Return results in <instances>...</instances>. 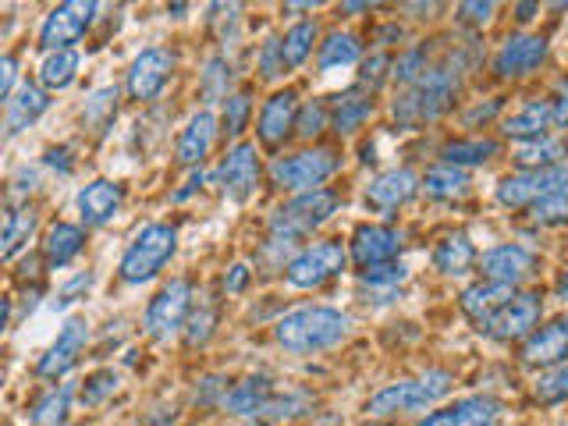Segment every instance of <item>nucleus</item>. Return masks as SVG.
<instances>
[{
    "label": "nucleus",
    "mask_w": 568,
    "mask_h": 426,
    "mask_svg": "<svg viewBox=\"0 0 568 426\" xmlns=\"http://www.w3.org/2000/svg\"><path fill=\"white\" fill-rule=\"evenodd\" d=\"M274 334H277V345L284 352H295V355L327 352V348L345 342L348 316L342 310H331V306H306V310L284 313L277 320Z\"/></svg>",
    "instance_id": "f257e3e1"
},
{
    "label": "nucleus",
    "mask_w": 568,
    "mask_h": 426,
    "mask_svg": "<svg viewBox=\"0 0 568 426\" xmlns=\"http://www.w3.org/2000/svg\"><path fill=\"white\" fill-rule=\"evenodd\" d=\"M458 93V75L452 68H430L419 82L402 89L395 100V118L402 124H423V121H437L440 114L452 111Z\"/></svg>",
    "instance_id": "f03ea898"
},
{
    "label": "nucleus",
    "mask_w": 568,
    "mask_h": 426,
    "mask_svg": "<svg viewBox=\"0 0 568 426\" xmlns=\"http://www.w3.org/2000/svg\"><path fill=\"white\" fill-rule=\"evenodd\" d=\"M448 390H452V373L430 369V373H423V377L398 381V384H387L384 390H377V395L366 402V413L377 419L402 416V413H423V408L437 405Z\"/></svg>",
    "instance_id": "7ed1b4c3"
},
{
    "label": "nucleus",
    "mask_w": 568,
    "mask_h": 426,
    "mask_svg": "<svg viewBox=\"0 0 568 426\" xmlns=\"http://www.w3.org/2000/svg\"><path fill=\"white\" fill-rule=\"evenodd\" d=\"M178 248V231L171 224H146L132 239V245L124 248V256L118 263V274L124 284H146L153 281L164 266L171 263Z\"/></svg>",
    "instance_id": "20e7f679"
},
{
    "label": "nucleus",
    "mask_w": 568,
    "mask_h": 426,
    "mask_svg": "<svg viewBox=\"0 0 568 426\" xmlns=\"http://www.w3.org/2000/svg\"><path fill=\"white\" fill-rule=\"evenodd\" d=\"M337 206H342V195L334 189H313V192H298L292 203H284L281 210H274L271 217V235L295 242L302 235H313L320 224H327Z\"/></svg>",
    "instance_id": "39448f33"
},
{
    "label": "nucleus",
    "mask_w": 568,
    "mask_h": 426,
    "mask_svg": "<svg viewBox=\"0 0 568 426\" xmlns=\"http://www.w3.org/2000/svg\"><path fill=\"white\" fill-rule=\"evenodd\" d=\"M337 168H342V156L334 150H302V153L274 160L271 182L284 192H313V189H324V182Z\"/></svg>",
    "instance_id": "423d86ee"
},
{
    "label": "nucleus",
    "mask_w": 568,
    "mask_h": 426,
    "mask_svg": "<svg viewBox=\"0 0 568 426\" xmlns=\"http://www.w3.org/2000/svg\"><path fill=\"white\" fill-rule=\"evenodd\" d=\"M100 4L93 0H68V4H58L40 26V47L47 53H61L71 50V43H79L89 32V26L97 22Z\"/></svg>",
    "instance_id": "0eeeda50"
},
{
    "label": "nucleus",
    "mask_w": 568,
    "mask_h": 426,
    "mask_svg": "<svg viewBox=\"0 0 568 426\" xmlns=\"http://www.w3.org/2000/svg\"><path fill=\"white\" fill-rule=\"evenodd\" d=\"M192 316V284L185 277H174L160 288L146 306V334L156 342H168Z\"/></svg>",
    "instance_id": "6e6552de"
},
{
    "label": "nucleus",
    "mask_w": 568,
    "mask_h": 426,
    "mask_svg": "<svg viewBox=\"0 0 568 426\" xmlns=\"http://www.w3.org/2000/svg\"><path fill=\"white\" fill-rule=\"evenodd\" d=\"M348 253L342 248V242H316L310 248H302L298 256H292V263L284 266L292 288H320L324 281L337 277L345 271Z\"/></svg>",
    "instance_id": "1a4fd4ad"
},
{
    "label": "nucleus",
    "mask_w": 568,
    "mask_h": 426,
    "mask_svg": "<svg viewBox=\"0 0 568 426\" xmlns=\"http://www.w3.org/2000/svg\"><path fill=\"white\" fill-rule=\"evenodd\" d=\"M568 185V168H547V171H519V174H508L497 182V203L508 206V210H523L540 203L544 195H550L555 189Z\"/></svg>",
    "instance_id": "9d476101"
},
{
    "label": "nucleus",
    "mask_w": 568,
    "mask_h": 426,
    "mask_svg": "<svg viewBox=\"0 0 568 426\" xmlns=\"http://www.w3.org/2000/svg\"><path fill=\"white\" fill-rule=\"evenodd\" d=\"M540 316H544V298L537 292H523L511 302H505V306L497 310L479 331H484L487 337H494V342H519V337L532 334Z\"/></svg>",
    "instance_id": "9b49d317"
},
{
    "label": "nucleus",
    "mask_w": 568,
    "mask_h": 426,
    "mask_svg": "<svg viewBox=\"0 0 568 426\" xmlns=\"http://www.w3.org/2000/svg\"><path fill=\"white\" fill-rule=\"evenodd\" d=\"M89 345V324L82 316H71L64 320V327L58 334V342H53L43 355H40V363H36V377H43V381H58L64 377V373L79 363V355L85 352Z\"/></svg>",
    "instance_id": "f8f14e48"
},
{
    "label": "nucleus",
    "mask_w": 568,
    "mask_h": 426,
    "mask_svg": "<svg viewBox=\"0 0 568 426\" xmlns=\"http://www.w3.org/2000/svg\"><path fill=\"white\" fill-rule=\"evenodd\" d=\"M171 71H174V53L171 50H164V47L142 50L139 58L132 61V68H129V82H124V85H129V97L139 100V103L156 100L160 93H164Z\"/></svg>",
    "instance_id": "ddd939ff"
},
{
    "label": "nucleus",
    "mask_w": 568,
    "mask_h": 426,
    "mask_svg": "<svg viewBox=\"0 0 568 426\" xmlns=\"http://www.w3.org/2000/svg\"><path fill=\"white\" fill-rule=\"evenodd\" d=\"M221 182H224V192L235 203H245L248 195L256 192V185H260V153H256V142H235V146L227 150L224 164H221Z\"/></svg>",
    "instance_id": "4468645a"
},
{
    "label": "nucleus",
    "mask_w": 568,
    "mask_h": 426,
    "mask_svg": "<svg viewBox=\"0 0 568 426\" xmlns=\"http://www.w3.org/2000/svg\"><path fill=\"white\" fill-rule=\"evenodd\" d=\"M547 58V40L544 36H529V32H519V36H508L497 50L494 58V71L501 79H523L529 71H537Z\"/></svg>",
    "instance_id": "2eb2a0df"
},
{
    "label": "nucleus",
    "mask_w": 568,
    "mask_h": 426,
    "mask_svg": "<svg viewBox=\"0 0 568 426\" xmlns=\"http://www.w3.org/2000/svg\"><path fill=\"white\" fill-rule=\"evenodd\" d=\"M398 253H402V235H398L395 227H387V224H363V227H355V235H352V260H355V266L369 271V266L395 263Z\"/></svg>",
    "instance_id": "dca6fc26"
},
{
    "label": "nucleus",
    "mask_w": 568,
    "mask_h": 426,
    "mask_svg": "<svg viewBox=\"0 0 568 426\" xmlns=\"http://www.w3.org/2000/svg\"><path fill=\"white\" fill-rule=\"evenodd\" d=\"M532 266H537V260H532L529 248L523 245H494L487 248L484 256H479V271H484V281H497V284H519L532 274Z\"/></svg>",
    "instance_id": "f3484780"
},
{
    "label": "nucleus",
    "mask_w": 568,
    "mask_h": 426,
    "mask_svg": "<svg viewBox=\"0 0 568 426\" xmlns=\"http://www.w3.org/2000/svg\"><path fill=\"white\" fill-rule=\"evenodd\" d=\"M121 203H124V189L118 182H111V178H97V182H89L75 195L79 217L85 227H103L106 221H114Z\"/></svg>",
    "instance_id": "a211bd4d"
},
{
    "label": "nucleus",
    "mask_w": 568,
    "mask_h": 426,
    "mask_svg": "<svg viewBox=\"0 0 568 426\" xmlns=\"http://www.w3.org/2000/svg\"><path fill=\"white\" fill-rule=\"evenodd\" d=\"M497 416H501V402L490 395H473V398H458L448 408H437L419 426H494Z\"/></svg>",
    "instance_id": "6ab92c4d"
},
{
    "label": "nucleus",
    "mask_w": 568,
    "mask_h": 426,
    "mask_svg": "<svg viewBox=\"0 0 568 426\" xmlns=\"http://www.w3.org/2000/svg\"><path fill=\"white\" fill-rule=\"evenodd\" d=\"M295 121H298V93L295 89H281V93H274L260 111L256 132L263 139V146H281V142L292 135Z\"/></svg>",
    "instance_id": "aec40b11"
},
{
    "label": "nucleus",
    "mask_w": 568,
    "mask_h": 426,
    "mask_svg": "<svg viewBox=\"0 0 568 426\" xmlns=\"http://www.w3.org/2000/svg\"><path fill=\"white\" fill-rule=\"evenodd\" d=\"M419 192V178L408 171V168H390L384 174H377L369 182L366 189V203L373 210H381V213H390V210H398L405 206L413 195Z\"/></svg>",
    "instance_id": "412c9836"
},
{
    "label": "nucleus",
    "mask_w": 568,
    "mask_h": 426,
    "mask_svg": "<svg viewBox=\"0 0 568 426\" xmlns=\"http://www.w3.org/2000/svg\"><path fill=\"white\" fill-rule=\"evenodd\" d=\"M568 359V316L555 320L540 331H532L523 345V363L526 366H561Z\"/></svg>",
    "instance_id": "4be33fe9"
},
{
    "label": "nucleus",
    "mask_w": 568,
    "mask_h": 426,
    "mask_svg": "<svg viewBox=\"0 0 568 426\" xmlns=\"http://www.w3.org/2000/svg\"><path fill=\"white\" fill-rule=\"evenodd\" d=\"M213 135H217V118H213L210 111L192 114L182 139H178V164H182V168L203 164V156L213 146Z\"/></svg>",
    "instance_id": "5701e85b"
},
{
    "label": "nucleus",
    "mask_w": 568,
    "mask_h": 426,
    "mask_svg": "<svg viewBox=\"0 0 568 426\" xmlns=\"http://www.w3.org/2000/svg\"><path fill=\"white\" fill-rule=\"evenodd\" d=\"M515 298V288L511 284H497V281H479L473 288L462 292V313L469 320H476L479 327L487 324V320L505 306V302Z\"/></svg>",
    "instance_id": "b1692460"
},
{
    "label": "nucleus",
    "mask_w": 568,
    "mask_h": 426,
    "mask_svg": "<svg viewBox=\"0 0 568 426\" xmlns=\"http://www.w3.org/2000/svg\"><path fill=\"white\" fill-rule=\"evenodd\" d=\"M271 398H274L271 377H245L235 387H227L221 408H227L231 416H253V419H260L263 405L271 402Z\"/></svg>",
    "instance_id": "393cba45"
},
{
    "label": "nucleus",
    "mask_w": 568,
    "mask_h": 426,
    "mask_svg": "<svg viewBox=\"0 0 568 426\" xmlns=\"http://www.w3.org/2000/svg\"><path fill=\"white\" fill-rule=\"evenodd\" d=\"M550 124H555V118H550V100H532V103L519 106V111L505 118L501 132L508 139H519V142H540Z\"/></svg>",
    "instance_id": "a878e982"
},
{
    "label": "nucleus",
    "mask_w": 568,
    "mask_h": 426,
    "mask_svg": "<svg viewBox=\"0 0 568 426\" xmlns=\"http://www.w3.org/2000/svg\"><path fill=\"white\" fill-rule=\"evenodd\" d=\"M47 106H50V97L43 93V89H40V85H32V82H26V85L18 89V93L8 100V111H4V129H8V135L26 132L36 118H43V114H47Z\"/></svg>",
    "instance_id": "bb28decb"
},
{
    "label": "nucleus",
    "mask_w": 568,
    "mask_h": 426,
    "mask_svg": "<svg viewBox=\"0 0 568 426\" xmlns=\"http://www.w3.org/2000/svg\"><path fill=\"white\" fill-rule=\"evenodd\" d=\"M369 114H373V93H366V89H348V93H342V97L334 100V106H331L334 132L337 135L359 132L363 124L369 121Z\"/></svg>",
    "instance_id": "cd10ccee"
},
{
    "label": "nucleus",
    "mask_w": 568,
    "mask_h": 426,
    "mask_svg": "<svg viewBox=\"0 0 568 426\" xmlns=\"http://www.w3.org/2000/svg\"><path fill=\"white\" fill-rule=\"evenodd\" d=\"M82 248H85V231L79 224H53L43 242V260L58 271V266H68L71 260H79Z\"/></svg>",
    "instance_id": "c85d7f7f"
},
{
    "label": "nucleus",
    "mask_w": 568,
    "mask_h": 426,
    "mask_svg": "<svg viewBox=\"0 0 568 426\" xmlns=\"http://www.w3.org/2000/svg\"><path fill=\"white\" fill-rule=\"evenodd\" d=\"M473 263H476V245L469 242L466 231H455V235H448L434 248V266L448 277L466 274Z\"/></svg>",
    "instance_id": "c756f323"
},
{
    "label": "nucleus",
    "mask_w": 568,
    "mask_h": 426,
    "mask_svg": "<svg viewBox=\"0 0 568 426\" xmlns=\"http://www.w3.org/2000/svg\"><path fill=\"white\" fill-rule=\"evenodd\" d=\"M423 192L430 195V200H437V203L462 200V195L469 192V174L462 168H452V164L434 168V171H426V178H423Z\"/></svg>",
    "instance_id": "7c9ffc66"
},
{
    "label": "nucleus",
    "mask_w": 568,
    "mask_h": 426,
    "mask_svg": "<svg viewBox=\"0 0 568 426\" xmlns=\"http://www.w3.org/2000/svg\"><path fill=\"white\" fill-rule=\"evenodd\" d=\"M71 398H75V384H61V387L47 390V395L32 405L29 426H64L68 423Z\"/></svg>",
    "instance_id": "2f4dec72"
},
{
    "label": "nucleus",
    "mask_w": 568,
    "mask_h": 426,
    "mask_svg": "<svg viewBox=\"0 0 568 426\" xmlns=\"http://www.w3.org/2000/svg\"><path fill=\"white\" fill-rule=\"evenodd\" d=\"M497 153V142L494 139H458V142H448V146L440 150L444 164L452 168H476V164H487V160H494Z\"/></svg>",
    "instance_id": "473e14b6"
},
{
    "label": "nucleus",
    "mask_w": 568,
    "mask_h": 426,
    "mask_svg": "<svg viewBox=\"0 0 568 426\" xmlns=\"http://www.w3.org/2000/svg\"><path fill=\"white\" fill-rule=\"evenodd\" d=\"M36 221H40V213H36L32 206H11L4 213V248H0L4 260H14L18 248H22L32 239Z\"/></svg>",
    "instance_id": "72a5a7b5"
},
{
    "label": "nucleus",
    "mask_w": 568,
    "mask_h": 426,
    "mask_svg": "<svg viewBox=\"0 0 568 426\" xmlns=\"http://www.w3.org/2000/svg\"><path fill=\"white\" fill-rule=\"evenodd\" d=\"M363 58V47L352 32H334L327 36V43H320V68L334 71V68H348Z\"/></svg>",
    "instance_id": "f704fd0d"
},
{
    "label": "nucleus",
    "mask_w": 568,
    "mask_h": 426,
    "mask_svg": "<svg viewBox=\"0 0 568 426\" xmlns=\"http://www.w3.org/2000/svg\"><path fill=\"white\" fill-rule=\"evenodd\" d=\"M79 75V53L75 50H61V53H47V61L40 64V82L47 89H68Z\"/></svg>",
    "instance_id": "c9c22d12"
},
{
    "label": "nucleus",
    "mask_w": 568,
    "mask_h": 426,
    "mask_svg": "<svg viewBox=\"0 0 568 426\" xmlns=\"http://www.w3.org/2000/svg\"><path fill=\"white\" fill-rule=\"evenodd\" d=\"M561 156H565V142L540 139V142H532V146H523L519 153H515V164H519L523 171H547V168H561L558 164Z\"/></svg>",
    "instance_id": "e433bc0d"
},
{
    "label": "nucleus",
    "mask_w": 568,
    "mask_h": 426,
    "mask_svg": "<svg viewBox=\"0 0 568 426\" xmlns=\"http://www.w3.org/2000/svg\"><path fill=\"white\" fill-rule=\"evenodd\" d=\"M316 22H295L288 32H284L281 40V53H284V64L288 68H298L302 61L313 53V43H316Z\"/></svg>",
    "instance_id": "4c0bfd02"
},
{
    "label": "nucleus",
    "mask_w": 568,
    "mask_h": 426,
    "mask_svg": "<svg viewBox=\"0 0 568 426\" xmlns=\"http://www.w3.org/2000/svg\"><path fill=\"white\" fill-rule=\"evenodd\" d=\"M532 398L540 405H561L568 402V363L544 369L537 381H532Z\"/></svg>",
    "instance_id": "58836bf2"
},
{
    "label": "nucleus",
    "mask_w": 568,
    "mask_h": 426,
    "mask_svg": "<svg viewBox=\"0 0 568 426\" xmlns=\"http://www.w3.org/2000/svg\"><path fill=\"white\" fill-rule=\"evenodd\" d=\"M118 384H121V377H118L114 369H97V373H89V377L82 381L79 402H82L85 408H97V405H103L106 398L114 395Z\"/></svg>",
    "instance_id": "ea45409f"
},
{
    "label": "nucleus",
    "mask_w": 568,
    "mask_h": 426,
    "mask_svg": "<svg viewBox=\"0 0 568 426\" xmlns=\"http://www.w3.org/2000/svg\"><path fill=\"white\" fill-rule=\"evenodd\" d=\"M529 217L544 224V227H555V224H565L568 221V185L555 189L550 195H544L540 203L529 206Z\"/></svg>",
    "instance_id": "a19ab883"
},
{
    "label": "nucleus",
    "mask_w": 568,
    "mask_h": 426,
    "mask_svg": "<svg viewBox=\"0 0 568 426\" xmlns=\"http://www.w3.org/2000/svg\"><path fill=\"white\" fill-rule=\"evenodd\" d=\"M227 85H231V64L227 58H210L206 68H203V79H200V89H203V100H227Z\"/></svg>",
    "instance_id": "79ce46f5"
},
{
    "label": "nucleus",
    "mask_w": 568,
    "mask_h": 426,
    "mask_svg": "<svg viewBox=\"0 0 568 426\" xmlns=\"http://www.w3.org/2000/svg\"><path fill=\"white\" fill-rule=\"evenodd\" d=\"M248 114H253V97H248V89H239V93H231L224 100V132L231 139H239L248 129Z\"/></svg>",
    "instance_id": "37998d69"
},
{
    "label": "nucleus",
    "mask_w": 568,
    "mask_h": 426,
    "mask_svg": "<svg viewBox=\"0 0 568 426\" xmlns=\"http://www.w3.org/2000/svg\"><path fill=\"white\" fill-rule=\"evenodd\" d=\"M213 324H217V313H213L210 302H200V306L192 310L189 324H185V342L195 348V345H206L210 334H213Z\"/></svg>",
    "instance_id": "c03bdc74"
},
{
    "label": "nucleus",
    "mask_w": 568,
    "mask_h": 426,
    "mask_svg": "<svg viewBox=\"0 0 568 426\" xmlns=\"http://www.w3.org/2000/svg\"><path fill=\"white\" fill-rule=\"evenodd\" d=\"M426 53H423V47H413L408 53H402V58L395 61V71H390V79H395L398 85H413V82H419L423 75H426Z\"/></svg>",
    "instance_id": "a18cd8bd"
},
{
    "label": "nucleus",
    "mask_w": 568,
    "mask_h": 426,
    "mask_svg": "<svg viewBox=\"0 0 568 426\" xmlns=\"http://www.w3.org/2000/svg\"><path fill=\"white\" fill-rule=\"evenodd\" d=\"M327 118H331V106L327 103H320V100H313V103H306L298 111V121H295V135H302V139H313V135H320L327 129Z\"/></svg>",
    "instance_id": "49530a36"
},
{
    "label": "nucleus",
    "mask_w": 568,
    "mask_h": 426,
    "mask_svg": "<svg viewBox=\"0 0 568 426\" xmlns=\"http://www.w3.org/2000/svg\"><path fill=\"white\" fill-rule=\"evenodd\" d=\"M390 71H395V61H390L387 53H369V58L363 61V71H359V89L377 93Z\"/></svg>",
    "instance_id": "de8ad7c7"
},
{
    "label": "nucleus",
    "mask_w": 568,
    "mask_h": 426,
    "mask_svg": "<svg viewBox=\"0 0 568 426\" xmlns=\"http://www.w3.org/2000/svg\"><path fill=\"white\" fill-rule=\"evenodd\" d=\"M114 114H118V89H100L85 103V124H93V129H103Z\"/></svg>",
    "instance_id": "09e8293b"
},
{
    "label": "nucleus",
    "mask_w": 568,
    "mask_h": 426,
    "mask_svg": "<svg viewBox=\"0 0 568 426\" xmlns=\"http://www.w3.org/2000/svg\"><path fill=\"white\" fill-rule=\"evenodd\" d=\"M284 53H281V40H266L263 47H260V53H256V71L266 79V82H274L277 75H284Z\"/></svg>",
    "instance_id": "8fccbe9b"
},
{
    "label": "nucleus",
    "mask_w": 568,
    "mask_h": 426,
    "mask_svg": "<svg viewBox=\"0 0 568 426\" xmlns=\"http://www.w3.org/2000/svg\"><path fill=\"white\" fill-rule=\"evenodd\" d=\"M405 274L408 271L402 263H381V266H369V271H359V281L369 284V288H390V284H402Z\"/></svg>",
    "instance_id": "3c124183"
},
{
    "label": "nucleus",
    "mask_w": 568,
    "mask_h": 426,
    "mask_svg": "<svg viewBox=\"0 0 568 426\" xmlns=\"http://www.w3.org/2000/svg\"><path fill=\"white\" fill-rule=\"evenodd\" d=\"M494 11H497V4H484V0H469V4H458V22H466V26H473V29H484V26H490L494 22Z\"/></svg>",
    "instance_id": "603ef678"
},
{
    "label": "nucleus",
    "mask_w": 568,
    "mask_h": 426,
    "mask_svg": "<svg viewBox=\"0 0 568 426\" xmlns=\"http://www.w3.org/2000/svg\"><path fill=\"white\" fill-rule=\"evenodd\" d=\"M89 284H93V274L82 271L75 281H68V284H64V288H61V295H58V302H53V306L64 310V306H71V302H79V295H85V292H89Z\"/></svg>",
    "instance_id": "864d4df0"
},
{
    "label": "nucleus",
    "mask_w": 568,
    "mask_h": 426,
    "mask_svg": "<svg viewBox=\"0 0 568 426\" xmlns=\"http://www.w3.org/2000/svg\"><path fill=\"white\" fill-rule=\"evenodd\" d=\"M550 118H555L558 129H568V79L558 82V93L550 100Z\"/></svg>",
    "instance_id": "5fc2aeb1"
},
{
    "label": "nucleus",
    "mask_w": 568,
    "mask_h": 426,
    "mask_svg": "<svg viewBox=\"0 0 568 426\" xmlns=\"http://www.w3.org/2000/svg\"><path fill=\"white\" fill-rule=\"evenodd\" d=\"M14 79H18V61L8 53V58L0 61V97H4V103L14 97Z\"/></svg>",
    "instance_id": "6e6d98bb"
},
{
    "label": "nucleus",
    "mask_w": 568,
    "mask_h": 426,
    "mask_svg": "<svg viewBox=\"0 0 568 426\" xmlns=\"http://www.w3.org/2000/svg\"><path fill=\"white\" fill-rule=\"evenodd\" d=\"M245 284H248V266L245 263H235L231 271L224 274V292L227 295H239V292H245Z\"/></svg>",
    "instance_id": "4d7b16f0"
},
{
    "label": "nucleus",
    "mask_w": 568,
    "mask_h": 426,
    "mask_svg": "<svg viewBox=\"0 0 568 426\" xmlns=\"http://www.w3.org/2000/svg\"><path fill=\"white\" fill-rule=\"evenodd\" d=\"M497 111H501V100H490V103H479V106H473V111H466V114H462V121L473 129L476 121H490Z\"/></svg>",
    "instance_id": "13d9d810"
},
{
    "label": "nucleus",
    "mask_w": 568,
    "mask_h": 426,
    "mask_svg": "<svg viewBox=\"0 0 568 426\" xmlns=\"http://www.w3.org/2000/svg\"><path fill=\"white\" fill-rule=\"evenodd\" d=\"M200 185H203V171H195V174L189 178V182H185V189H178V192L171 195V200H174V203H182V200H185V195H192V192H195V189H200Z\"/></svg>",
    "instance_id": "bf43d9fd"
},
{
    "label": "nucleus",
    "mask_w": 568,
    "mask_h": 426,
    "mask_svg": "<svg viewBox=\"0 0 568 426\" xmlns=\"http://www.w3.org/2000/svg\"><path fill=\"white\" fill-rule=\"evenodd\" d=\"M64 156H68V150H64V146H61V150H50V153H47V164H53V168L61 164V171H71V164H68Z\"/></svg>",
    "instance_id": "052dcab7"
},
{
    "label": "nucleus",
    "mask_w": 568,
    "mask_h": 426,
    "mask_svg": "<svg viewBox=\"0 0 568 426\" xmlns=\"http://www.w3.org/2000/svg\"><path fill=\"white\" fill-rule=\"evenodd\" d=\"M540 4H519L515 8V14H519V22H529V18H537Z\"/></svg>",
    "instance_id": "680f3d73"
},
{
    "label": "nucleus",
    "mask_w": 568,
    "mask_h": 426,
    "mask_svg": "<svg viewBox=\"0 0 568 426\" xmlns=\"http://www.w3.org/2000/svg\"><path fill=\"white\" fill-rule=\"evenodd\" d=\"M558 295H565V298H568V274H565V277L558 281Z\"/></svg>",
    "instance_id": "e2e57ef3"
},
{
    "label": "nucleus",
    "mask_w": 568,
    "mask_h": 426,
    "mask_svg": "<svg viewBox=\"0 0 568 426\" xmlns=\"http://www.w3.org/2000/svg\"><path fill=\"white\" fill-rule=\"evenodd\" d=\"M369 8H373V4H345L342 11H369Z\"/></svg>",
    "instance_id": "0e129e2a"
}]
</instances>
